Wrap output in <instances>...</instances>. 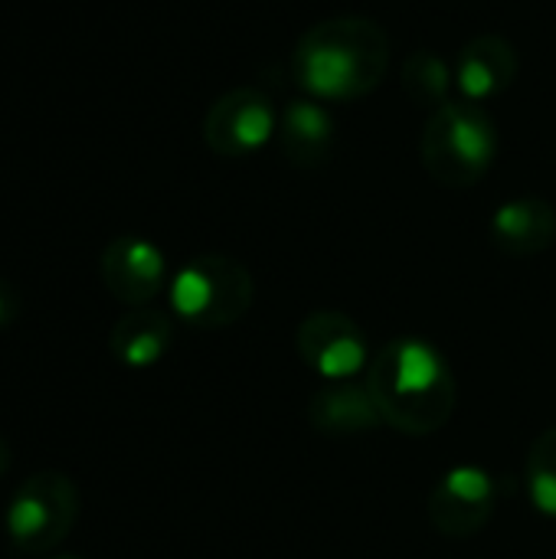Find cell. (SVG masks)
I'll list each match as a JSON object with an SVG mask.
<instances>
[{
  "label": "cell",
  "mask_w": 556,
  "mask_h": 559,
  "mask_svg": "<svg viewBox=\"0 0 556 559\" xmlns=\"http://www.w3.org/2000/svg\"><path fill=\"white\" fill-rule=\"evenodd\" d=\"M295 344L301 360L331 383H347L351 377H360L370 367V347L360 324H354V318L341 311L308 314L298 324Z\"/></svg>",
  "instance_id": "7"
},
{
  "label": "cell",
  "mask_w": 556,
  "mask_h": 559,
  "mask_svg": "<svg viewBox=\"0 0 556 559\" xmlns=\"http://www.w3.org/2000/svg\"><path fill=\"white\" fill-rule=\"evenodd\" d=\"M174 341V321L154 308H131L125 318L115 321L108 334V347L118 364L131 370L154 367Z\"/></svg>",
  "instance_id": "14"
},
{
  "label": "cell",
  "mask_w": 556,
  "mask_h": 559,
  "mask_svg": "<svg viewBox=\"0 0 556 559\" xmlns=\"http://www.w3.org/2000/svg\"><path fill=\"white\" fill-rule=\"evenodd\" d=\"M279 144L295 167H321L334 147V121L318 98H295L279 115Z\"/></svg>",
  "instance_id": "12"
},
{
  "label": "cell",
  "mask_w": 556,
  "mask_h": 559,
  "mask_svg": "<svg viewBox=\"0 0 556 559\" xmlns=\"http://www.w3.org/2000/svg\"><path fill=\"white\" fill-rule=\"evenodd\" d=\"M492 236H495L498 249L514 259L541 255L554 246L556 239L554 206L541 197L508 200L492 216Z\"/></svg>",
  "instance_id": "11"
},
{
  "label": "cell",
  "mask_w": 556,
  "mask_h": 559,
  "mask_svg": "<svg viewBox=\"0 0 556 559\" xmlns=\"http://www.w3.org/2000/svg\"><path fill=\"white\" fill-rule=\"evenodd\" d=\"M367 390L383 426L403 436H433L456 409L452 367L419 337H400L377 350L367 367Z\"/></svg>",
  "instance_id": "2"
},
{
  "label": "cell",
  "mask_w": 556,
  "mask_h": 559,
  "mask_svg": "<svg viewBox=\"0 0 556 559\" xmlns=\"http://www.w3.org/2000/svg\"><path fill=\"white\" fill-rule=\"evenodd\" d=\"M524 475H528V498H531V504L541 514L556 518V426L554 429H544L534 439V445L528 452Z\"/></svg>",
  "instance_id": "16"
},
{
  "label": "cell",
  "mask_w": 556,
  "mask_h": 559,
  "mask_svg": "<svg viewBox=\"0 0 556 559\" xmlns=\"http://www.w3.org/2000/svg\"><path fill=\"white\" fill-rule=\"evenodd\" d=\"M390 69V39L377 20L331 16L301 33L292 75L308 98L354 102L370 95Z\"/></svg>",
  "instance_id": "1"
},
{
  "label": "cell",
  "mask_w": 556,
  "mask_h": 559,
  "mask_svg": "<svg viewBox=\"0 0 556 559\" xmlns=\"http://www.w3.org/2000/svg\"><path fill=\"white\" fill-rule=\"evenodd\" d=\"M98 275L105 288L128 308H147L151 298L164 288L167 259L164 252L141 236H118L102 249Z\"/></svg>",
  "instance_id": "9"
},
{
  "label": "cell",
  "mask_w": 556,
  "mask_h": 559,
  "mask_svg": "<svg viewBox=\"0 0 556 559\" xmlns=\"http://www.w3.org/2000/svg\"><path fill=\"white\" fill-rule=\"evenodd\" d=\"M16 311H20L16 292H13L7 282H0V328H7V324L16 318Z\"/></svg>",
  "instance_id": "17"
},
{
  "label": "cell",
  "mask_w": 556,
  "mask_h": 559,
  "mask_svg": "<svg viewBox=\"0 0 556 559\" xmlns=\"http://www.w3.org/2000/svg\"><path fill=\"white\" fill-rule=\"evenodd\" d=\"M498 504V485L485 468L456 465L429 495V521L446 537H475L488 527Z\"/></svg>",
  "instance_id": "8"
},
{
  "label": "cell",
  "mask_w": 556,
  "mask_h": 559,
  "mask_svg": "<svg viewBox=\"0 0 556 559\" xmlns=\"http://www.w3.org/2000/svg\"><path fill=\"white\" fill-rule=\"evenodd\" d=\"M49 559H79V557H49Z\"/></svg>",
  "instance_id": "19"
},
{
  "label": "cell",
  "mask_w": 556,
  "mask_h": 559,
  "mask_svg": "<svg viewBox=\"0 0 556 559\" xmlns=\"http://www.w3.org/2000/svg\"><path fill=\"white\" fill-rule=\"evenodd\" d=\"M400 85L410 95V102L423 105V108H442L456 85V69L433 49H416L406 56L403 72H400Z\"/></svg>",
  "instance_id": "15"
},
{
  "label": "cell",
  "mask_w": 556,
  "mask_h": 559,
  "mask_svg": "<svg viewBox=\"0 0 556 559\" xmlns=\"http://www.w3.org/2000/svg\"><path fill=\"white\" fill-rule=\"evenodd\" d=\"M279 131V115L265 92L229 88L223 92L203 118V141L220 157H249L262 151Z\"/></svg>",
  "instance_id": "6"
},
{
  "label": "cell",
  "mask_w": 556,
  "mask_h": 559,
  "mask_svg": "<svg viewBox=\"0 0 556 559\" xmlns=\"http://www.w3.org/2000/svg\"><path fill=\"white\" fill-rule=\"evenodd\" d=\"M308 419L324 436H360V432H374L377 426H383L380 409H377L367 383L357 386L351 380L324 386L311 400Z\"/></svg>",
  "instance_id": "13"
},
{
  "label": "cell",
  "mask_w": 556,
  "mask_h": 559,
  "mask_svg": "<svg viewBox=\"0 0 556 559\" xmlns=\"http://www.w3.org/2000/svg\"><path fill=\"white\" fill-rule=\"evenodd\" d=\"M252 275L229 255H197L170 282V308L193 328H229L252 308Z\"/></svg>",
  "instance_id": "4"
},
{
  "label": "cell",
  "mask_w": 556,
  "mask_h": 559,
  "mask_svg": "<svg viewBox=\"0 0 556 559\" xmlns=\"http://www.w3.org/2000/svg\"><path fill=\"white\" fill-rule=\"evenodd\" d=\"M456 88L465 102H492L511 88L518 75V49L505 36H475L456 56Z\"/></svg>",
  "instance_id": "10"
},
{
  "label": "cell",
  "mask_w": 556,
  "mask_h": 559,
  "mask_svg": "<svg viewBox=\"0 0 556 559\" xmlns=\"http://www.w3.org/2000/svg\"><path fill=\"white\" fill-rule=\"evenodd\" d=\"M498 131L488 111L475 102H446L423 128L419 157L433 180L442 187H475L495 164Z\"/></svg>",
  "instance_id": "3"
},
{
  "label": "cell",
  "mask_w": 556,
  "mask_h": 559,
  "mask_svg": "<svg viewBox=\"0 0 556 559\" xmlns=\"http://www.w3.org/2000/svg\"><path fill=\"white\" fill-rule=\"evenodd\" d=\"M7 465H10V449H7V442L0 439V475L7 472Z\"/></svg>",
  "instance_id": "18"
},
{
  "label": "cell",
  "mask_w": 556,
  "mask_h": 559,
  "mask_svg": "<svg viewBox=\"0 0 556 559\" xmlns=\"http://www.w3.org/2000/svg\"><path fill=\"white\" fill-rule=\"evenodd\" d=\"M79 488L62 472L29 475L7 508V537L20 554H52L79 521Z\"/></svg>",
  "instance_id": "5"
}]
</instances>
